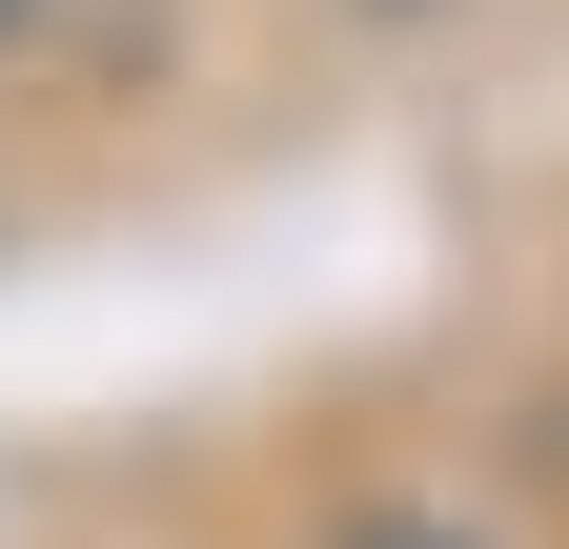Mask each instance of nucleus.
I'll return each instance as SVG.
<instances>
[{"label":"nucleus","mask_w":569,"mask_h":549,"mask_svg":"<svg viewBox=\"0 0 569 549\" xmlns=\"http://www.w3.org/2000/svg\"><path fill=\"white\" fill-rule=\"evenodd\" d=\"M21 21H41V0H0V41H21Z\"/></svg>","instance_id":"nucleus-2"},{"label":"nucleus","mask_w":569,"mask_h":549,"mask_svg":"<svg viewBox=\"0 0 569 549\" xmlns=\"http://www.w3.org/2000/svg\"><path fill=\"white\" fill-rule=\"evenodd\" d=\"M346 549H488V529H448V509H346Z\"/></svg>","instance_id":"nucleus-1"}]
</instances>
